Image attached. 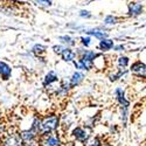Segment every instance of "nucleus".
Listing matches in <instances>:
<instances>
[{
    "mask_svg": "<svg viewBox=\"0 0 146 146\" xmlns=\"http://www.w3.org/2000/svg\"><path fill=\"white\" fill-rule=\"evenodd\" d=\"M0 75L4 77V80H7L11 75V68L5 62H0Z\"/></svg>",
    "mask_w": 146,
    "mask_h": 146,
    "instance_id": "6",
    "label": "nucleus"
},
{
    "mask_svg": "<svg viewBox=\"0 0 146 146\" xmlns=\"http://www.w3.org/2000/svg\"><path fill=\"white\" fill-rule=\"evenodd\" d=\"M116 22V18L113 17H106L105 18V23H115Z\"/></svg>",
    "mask_w": 146,
    "mask_h": 146,
    "instance_id": "17",
    "label": "nucleus"
},
{
    "mask_svg": "<svg viewBox=\"0 0 146 146\" xmlns=\"http://www.w3.org/2000/svg\"><path fill=\"white\" fill-rule=\"evenodd\" d=\"M38 1L42 5H48V6L50 5V0H38Z\"/></svg>",
    "mask_w": 146,
    "mask_h": 146,
    "instance_id": "19",
    "label": "nucleus"
},
{
    "mask_svg": "<svg viewBox=\"0 0 146 146\" xmlns=\"http://www.w3.org/2000/svg\"><path fill=\"white\" fill-rule=\"evenodd\" d=\"M62 58L64 60V61H72L75 58V53L72 52L71 49H63L62 50Z\"/></svg>",
    "mask_w": 146,
    "mask_h": 146,
    "instance_id": "9",
    "label": "nucleus"
},
{
    "mask_svg": "<svg viewBox=\"0 0 146 146\" xmlns=\"http://www.w3.org/2000/svg\"><path fill=\"white\" fill-rule=\"evenodd\" d=\"M127 63H129V58L127 57H119V60H118V64H119V67H126L127 66Z\"/></svg>",
    "mask_w": 146,
    "mask_h": 146,
    "instance_id": "15",
    "label": "nucleus"
},
{
    "mask_svg": "<svg viewBox=\"0 0 146 146\" xmlns=\"http://www.w3.org/2000/svg\"><path fill=\"white\" fill-rule=\"evenodd\" d=\"M143 11V6L140 4H131L129 6V13L131 15H138L141 13Z\"/></svg>",
    "mask_w": 146,
    "mask_h": 146,
    "instance_id": "7",
    "label": "nucleus"
},
{
    "mask_svg": "<svg viewBox=\"0 0 146 146\" xmlns=\"http://www.w3.org/2000/svg\"><path fill=\"white\" fill-rule=\"evenodd\" d=\"M81 17H90V14H89V12L82 11V12H81Z\"/></svg>",
    "mask_w": 146,
    "mask_h": 146,
    "instance_id": "21",
    "label": "nucleus"
},
{
    "mask_svg": "<svg viewBox=\"0 0 146 146\" xmlns=\"http://www.w3.org/2000/svg\"><path fill=\"white\" fill-rule=\"evenodd\" d=\"M116 49H118V50H121V49H124V48L121 47V46H119V47H117V48H116Z\"/></svg>",
    "mask_w": 146,
    "mask_h": 146,
    "instance_id": "24",
    "label": "nucleus"
},
{
    "mask_svg": "<svg viewBox=\"0 0 146 146\" xmlns=\"http://www.w3.org/2000/svg\"><path fill=\"white\" fill-rule=\"evenodd\" d=\"M81 40H82V43H83L84 46H89V44H90V39H89V38H82Z\"/></svg>",
    "mask_w": 146,
    "mask_h": 146,
    "instance_id": "18",
    "label": "nucleus"
},
{
    "mask_svg": "<svg viewBox=\"0 0 146 146\" xmlns=\"http://www.w3.org/2000/svg\"><path fill=\"white\" fill-rule=\"evenodd\" d=\"M55 81H57V76H56V74L54 71H50L49 74L46 76V78H44V86H47V84H50V83H53Z\"/></svg>",
    "mask_w": 146,
    "mask_h": 146,
    "instance_id": "11",
    "label": "nucleus"
},
{
    "mask_svg": "<svg viewBox=\"0 0 146 146\" xmlns=\"http://www.w3.org/2000/svg\"><path fill=\"white\" fill-rule=\"evenodd\" d=\"M4 130H5V129H4V125L0 123V138H1V136L4 135Z\"/></svg>",
    "mask_w": 146,
    "mask_h": 146,
    "instance_id": "22",
    "label": "nucleus"
},
{
    "mask_svg": "<svg viewBox=\"0 0 146 146\" xmlns=\"http://www.w3.org/2000/svg\"><path fill=\"white\" fill-rule=\"evenodd\" d=\"M132 71L135 72V74H137V75H139V76H145V64L144 63H141V62H137V63H135L132 66Z\"/></svg>",
    "mask_w": 146,
    "mask_h": 146,
    "instance_id": "5",
    "label": "nucleus"
},
{
    "mask_svg": "<svg viewBox=\"0 0 146 146\" xmlns=\"http://www.w3.org/2000/svg\"><path fill=\"white\" fill-rule=\"evenodd\" d=\"M89 34H91V35H94V36H96V38H100V39H105V36H106V33H104V32H97V31H90V32H88Z\"/></svg>",
    "mask_w": 146,
    "mask_h": 146,
    "instance_id": "13",
    "label": "nucleus"
},
{
    "mask_svg": "<svg viewBox=\"0 0 146 146\" xmlns=\"http://www.w3.org/2000/svg\"><path fill=\"white\" fill-rule=\"evenodd\" d=\"M57 124H58V118L56 116L46 117L41 121H39V132L42 133V135L49 133L57 127Z\"/></svg>",
    "mask_w": 146,
    "mask_h": 146,
    "instance_id": "1",
    "label": "nucleus"
},
{
    "mask_svg": "<svg viewBox=\"0 0 146 146\" xmlns=\"http://www.w3.org/2000/svg\"><path fill=\"white\" fill-rule=\"evenodd\" d=\"M22 143L23 141L18 133H12L6 137L3 146H22Z\"/></svg>",
    "mask_w": 146,
    "mask_h": 146,
    "instance_id": "2",
    "label": "nucleus"
},
{
    "mask_svg": "<svg viewBox=\"0 0 146 146\" xmlns=\"http://www.w3.org/2000/svg\"><path fill=\"white\" fill-rule=\"evenodd\" d=\"M83 80V75L81 74V72H75L74 75H72L71 77V81H70V86L71 87H75L77 86V84Z\"/></svg>",
    "mask_w": 146,
    "mask_h": 146,
    "instance_id": "10",
    "label": "nucleus"
},
{
    "mask_svg": "<svg viewBox=\"0 0 146 146\" xmlns=\"http://www.w3.org/2000/svg\"><path fill=\"white\" fill-rule=\"evenodd\" d=\"M72 133H74L75 138H76L77 140H80V141H86V140L88 139V135H87V132L84 131L83 129H81V127H76Z\"/></svg>",
    "mask_w": 146,
    "mask_h": 146,
    "instance_id": "3",
    "label": "nucleus"
},
{
    "mask_svg": "<svg viewBox=\"0 0 146 146\" xmlns=\"http://www.w3.org/2000/svg\"><path fill=\"white\" fill-rule=\"evenodd\" d=\"M54 50H55L56 53H60V52H62V50H63V48H62V47H60V46H55V47H54Z\"/></svg>",
    "mask_w": 146,
    "mask_h": 146,
    "instance_id": "20",
    "label": "nucleus"
},
{
    "mask_svg": "<svg viewBox=\"0 0 146 146\" xmlns=\"http://www.w3.org/2000/svg\"><path fill=\"white\" fill-rule=\"evenodd\" d=\"M97 56H98V55H97L96 53H94V52H87L86 54L83 55V57H82L81 60H84V61H90V62H92V60H95Z\"/></svg>",
    "mask_w": 146,
    "mask_h": 146,
    "instance_id": "12",
    "label": "nucleus"
},
{
    "mask_svg": "<svg viewBox=\"0 0 146 146\" xmlns=\"http://www.w3.org/2000/svg\"><path fill=\"white\" fill-rule=\"evenodd\" d=\"M22 146H38V145H36L34 139H31V140H26L25 144L22 143Z\"/></svg>",
    "mask_w": 146,
    "mask_h": 146,
    "instance_id": "16",
    "label": "nucleus"
},
{
    "mask_svg": "<svg viewBox=\"0 0 146 146\" xmlns=\"http://www.w3.org/2000/svg\"><path fill=\"white\" fill-rule=\"evenodd\" d=\"M60 40L62 41L63 43H68V44H75V42H74V39H71L70 36H61L60 38Z\"/></svg>",
    "mask_w": 146,
    "mask_h": 146,
    "instance_id": "14",
    "label": "nucleus"
},
{
    "mask_svg": "<svg viewBox=\"0 0 146 146\" xmlns=\"http://www.w3.org/2000/svg\"><path fill=\"white\" fill-rule=\"evenodd\" d=\"M113 47V42L112 40H108V39H102L101 43H100V48L103 50H109L111 49V48Z\"/></svg>",
    "mask_w": 146,
    "mask_h": 146,
    "instance_id": "8",
    "label": "nucleus"
},
{
    "mask_svg": "<svg viewBox=\"0 0 146 146\" xmlns=\"http://www.w3.org/2000/svg\"><path fill=\"white\" fill-rule=\"evenodd\" d=\"M42 146H60V140L55 136H48L42 141Z\"/></svg>",
    "mask_w": 146,
    "mask_h": 146,
    "instance_id": "4",
    "label": "nucleus"
},
{
    "mask_svg": "<svg viewBox=\"0 0 146 146\" xmlns=\"http://www.w3.org/2000/svg\"><path fill=\"white\" fill-rule=\"evenodd\" d=\"M91 146H101V144H100L98 141H96V143H94V144H92Z\"/></svg>",
    "mask_w": 146,
    "mask_h": 146,
    "instance_id": "23",
    "label": "nucleus"
}]
</instances>
